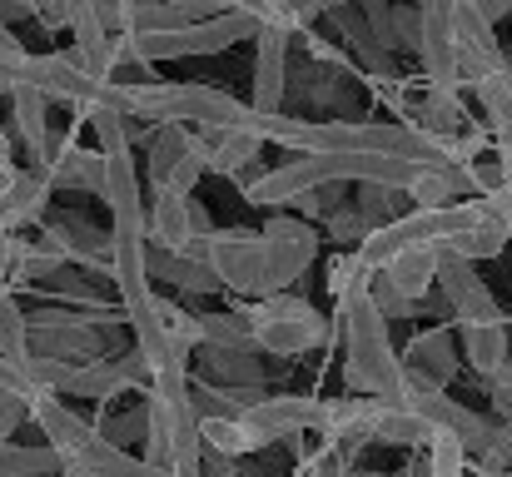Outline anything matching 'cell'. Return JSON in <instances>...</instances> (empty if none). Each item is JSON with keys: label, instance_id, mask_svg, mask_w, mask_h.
Returning <instances> with one entry per match:
<instances>
[{"label": "cell", "instance_id": "cell-1", "mask_svg": "<svg viewBox=\"0 0 512 477\" xmlns=\"http://www.w3.org/2000/svg\"><path fill=\"white\" fill-rule=\"evenodd\" d=\"M135 90V115H150V120H165V125H204V130H234L244 120V105L229 100L224 90H209V85H130Z\"/></svg>", "mask_w": 512, "mask_h": 477}, {"label": "cell", "instance_id": "cell-2", "mask_svg": "<svg viewBox=\"0 0 512 477\" xmlns=\"http://www.w3.org/2000/svg\"><path fill=\"white\" fill-rule=\"evenodd\" d=\"M249 333H254V343H264L269 353H304V348L324 343V318L314 314L304 299L269 294V299L249 314Z\"/></svg>", "mask_w": 512, "mask_h": 477}, {"label": "cell", "instance_id": "cell-3", "mask_svg": "<svg viewBox=\"0 0 512 477\" xmlns=\"http://www.w3.org/2000/svg\"><path fill=\"white\" fill-rule=\"evenodd\" d=\"M209 269L229 289H264V269H269L264 234H214L209 239Z\"/></svg>", "mask_w": 512, "mask_h": 477}, {"label": "cell", "instance_id": "cell-4", "mask_svg": "<svg viewBox=\"0 0 512 477\" xmlns=\"http://www.w3.org/2000/svg\"><path fill=\"white\" fill-rule=\"evenodd\" d=\"M289 25L284 20H264L259 25V95H254V110H279L284 100V60H289Z\"/></svg>", "mask_w": 512, "mask_h": 477}, {"label": "cell", "instance_id": "cell-5", "mask_svg": "<svg viewBox=\"0 0 512 477\" xmlns=\"http://www.w3.org/2000/svg\"><path fill=\"white\" fill-rule=\"evenodd\" d=\"M264 249H269V269H264V294H279V284H289L304 264H309V254H314V239H309V229H299V224H269V234H264Z\"/></svg>", "mask_w": 512, "mask_h": 477}, {"label": "cell", "instance_id": "cell-6", "mask_svg": "<svg viewBox=\"0 0 512 477\" xmlns=\"http://www.w3.org/2000/svg\"><path fill=\"white\" fill-rule=\"evenodd\" d=\"M438 269H443V249H438V244H408V249H398V254L383 264L388 284H393L403 299H413V304L433 289Z\"/></svg>", "mask_w": 512, "mask_h": 477}, {"label": "cell", "instance_id": "cell-7", "mask_svg": "<svg viewBox=\"0 0 512 477\" xmlns=\"http://www.w3.org/2000/svg\"><path fill=\"white\" fill-rule=\"evenodd\" d=\"M194 204H189V194H170V189H160V204H155V224H150V239L155 244H165L170 254H179L189 239H194Z\"/></svg>", "mask_w": 512, "mask_h": 477}, {"label": "cell", "instance_id": "cell-8", "mask_svg": "<svg viewBox=\"0 0 512 477\" xmlns=\"http://www.w3.org/2000/svg\"><path fill=\"white\" fill-rule=\"evenodd\" d=\"M15 95V120H20V135H25V145H30V155L40 159V169L50 164V130H45V90H35V85H15L10 90Z\"/></svg>", "mask_w": 512, "mask_h": 477}, {"label": "cell", "instance_id": "cell-9", "mask_svg": "<svg viewBox=\"0 0 512 477\" xmlns=\"http://www.w3.org/2000/svg\"><path fill=\"white\" fill-rule=\"evenodd\" d=\"M463 338H468V358H473L478 373L493 378L508 363V353H512L508 323H463Z\"/></svg>", "mask_w": 512, "mask_h": 477}, {"label": "cell", "instance_id": "cell-10", "mask_svg": "<svg viewBox=\"0 0 512 477\" xmlns=\"http://www.w3.org/2000/svg\"><path fill=\"white\" fill-rule=\"evenodd\" d=\"M45 179L50 174H20L15 179V189L0 199V214H5V224L15 229V224H25V219H35L40 209H45Z\"/></svg>", "mask_w": 512, "mask_h": 477}, {"label": "cell", "instance_id": "cell-11", "mask_svg": "<svg viewBox=\"0 0 512 477\" xmlns=\"http://www.w3.org/2000/svg\"><path fill=\"white\" fill-rule=\"evenodd\" d=\"M413 368L418 373H428V378H438V383H448L453 378V343H448V333L443 328H433V333H423L418 343H413Z\"/></svg>", "mask_w": 512, "mask_h": 477}, {"label": "cell", "instance_id": "cell-12", "mask_svg": "<svg viewBox=\"0 0 512 477\" xmlns=\"http://www.w3.org/2000/svg\"><path fill=\"white\" fill-rule=\"evenodd\" d=\"M0 353L10 363H25L30 358V333H25V318L10 304V294H0Z\"/></svg>", "mask_w": 512, "mask_h": 477}, {"label": "cell", "instance_id": "cell-13", "mask_svg": "<svg viewBox=\"0 0 512 477\" xmlns=\"http://www.w3.org/2000/svg\"><path fill=\"white\" fill-rule=\"evenodd\" d=\"M155 314H160V323H165V333H170V343L179 353H184L194 338H204V323L189 318L184 309H174V304H165V299H155Z\"/></svg>", "mask_w": 512, "mask_h": 477}, {"label": "cell", "instance_id": "cell-14", "mask_svg": "<svg viewBox=\"0 0 512 477\" xmlns=\"http://www.w3.org/2000/svg\"><path fill=\"white\" fill-rule=\"evenodd\" d=\"M329 5H339V0H274V15H269V20H284L289 30H299V25H309L314 15H324Z\"/></svg>", "mask_w": 512, "mask_h": 477}, {"label": "cell", "instance_id": "cell-15", "mask_svg": "<svg viewBox=\"0 0 512 477\" xmlns=\"http://www.w3.org/2000/svg\"><path fill=\"white\" fill-rule=\"evenodd\" d=\"M20 418H30V393H20V388H5V383H0V438H5Z\"/></svg>", "mask_w": 512, "mask_h": 477}, {"label": "cell", "instance_id": "cell-16", "mask_svg": "<svg viewBox=\"0 0 512 477\" xmlns=\"http://www.w3.org/2000/svg\"><path fill=\"white\" fill-rule=\"evenodd\" d=\"M15 179H20V169H15L10 159H0V199H5V194L15 189Z\"/></svg>", "mask_w": 512, "mask_h": 477}, {"label": "cell", "instance_id": "cell-17", "mask_svg": "<svg viewBox=\"0 0 512 477\" xmlns=\"http://www.w3.org/2000/svg\"><path fill=\"white\" fill-rule=\"evenodd\" d=\"M478 10H483L488 20H503V15L512 10V0H478Z\"/></svg>", "mask_w": 512, "mask_h": 477}, {"label": "cell", "instance_id": "cell-18", "mask_svg": "<svg viewBox=\"0 0 512 477\" xmlns=\"http://www.w3.org/2000/svg\"><path fill=\"white\" fill-rule=\"evenodd\" d=\"M503 184H512V150H503Z\"/></svg>", "mask_w": 512, "mask_h": 477}, {"label": "cell", "instance_id": "cell-19", "mask_svg": "<svg viewBox=\"0 0 512 477\" xmlns=\"http://www.w3.org/2000/svg\"><path fill=\"white\" fill-rule=\"evenodd\" d=\"M0 159H10V135L0 130Z\"/></svg>", "mask_w": 512, "mask_h": 477}, {"label": "cell", "instance_id": "cell-20", "mask_svg": "<svg viewBox=\"0 0 512 477\" xmlns=\"http://www.w3.org/2000/svg\"><path fill=\"white\" fill-rule=\"evenodd\" d=\"M5 45H10V35H5V25H0V50H5Z\"/></svg>", "mask_w": 512, "mask_h": 477}, {"label": "cell", "instance_id": "cell-21", "mask_svg": "<svg viewBox=\"0 0 512 477\" xmlns=\"http://www.w3.org/2000/svg\"><path fill=\"white\" fill-rule=\"evenodd\" d=\"M0 294H5V274H0Z\"/></svg>", "mask_w": 512, "mask_h": 477}, {"label": "cell", "instance_id": "cell-22", "mask_svg": "<svg viewBox=\"0 0 512 477\" xmlns=\"http://www.w3.org/2000/svg\"><path fill=\"white\" fill-rule=\"evenodd\" d=\"M368 477H383V473H368Z\"/></svg>", "mask_w": 512, "mask_h": 477}, {"label": "cell", "instance_id": "cell-23", "mask_svg": "<svg viewBox=\"0 0 512 477\" xmlns=\"http://www.w3.org/2000/svg\"><path fill=\"white\" fill-rule=\"evenodd\" d=\"M0 477H10V473H0Z\"/></svg>", "mask_w": 512, "mask_h": 477}]
</instances>
